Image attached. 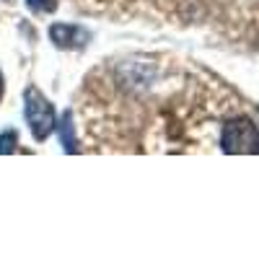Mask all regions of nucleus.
I'll return each mask as SVG.
<instances>
[{"instance_id":"obj_8","label":"nucleus","mask_w":259,"mask_h":259,"mask_svg":"<svg viewBox=\"0 0 259 259\" xmlns=\"http://www.w3.org/2000/svg\"><path fill=\"white\" fill-rule=\"evenodd\" d=\"M0 99H3V75H0Z\"/></svg>"},{"instance_id":"obj_2","label":"nucleus","mask_w":259,"mask_h":259,"mask_svg":"<svg viewBox=\"0 0 259 259\" xmlns=\"http://www.w3.org/2000/svg\"><path fill=\"white\" fill-rule=\"evenodd\" d=\"M218 143L223 153H259V130L251 117L231 114L221 124Z\"/></svg>"},{"instance_id":"obj_9","label":"nucleus","mask_w":259,"mask_h":259,"mask_svg":"<svg viewBox=\"0 0 259 259\" xmlns=\"http://www.w3.org/2000/svg\"><path fill=\"white\" fill-rule=\"evenodd\" d=\"M8 3H11V0H8Z\"/></svg>"},{"instance_id":"obj_3","label":"nucleus","mask_w":259,"mask_h":259,"mask_svg":"<svg viewBox=\"0 0 259 259\" xmlns=\"http://www.w3.org/2000/svg\"><path fill=\"white\" fill-rule=\"evenodd\" d=\"M24 112H26V122L31 127L34 140H47L50 133L55 130V109H52V104L45 99V94H39L34 85L26 89Z\"/></svg>"},{"instance_id":"obj_1","label":"nucleus","mask_w":259,"mask_h":259,"mask_svg":"<svg viewBox=\"0 0 259 259\" xmlns=\"http://www.w3.org/2000/svg\"><path fill=\"white\" fill-rule=\"evenodd\" d=\"M80 8L109 16H168L187 0H75Z\"/></svg>"},{"instance_id":"obj_6","label":"nucleus","mask_w":259,"mask_h":259,"mask_svg":"<svg viewBox=\"0 0 259 259\" xmlns=\"http://www.w3.org/2000/svg\"><path fill=\"white\" fill-rule=\"evenodd\" d=\"M26 3H29L36 13H52V11L57 8L55 0H26Z\"/></svg>"},{"instance_id":"obj_5","label":"nucleus","mask_w":259,"mask_h":259,"mask_svg":"<svg viewBox=\"0 0 259 259\" xmlns=\"http://www.w3.org/2000/svg\"><path fill=\"white\" fill-rule=\"evenodd\" d=\"M60 143L68 153H78V140H75V133H73V117L70 112L62 114V122H60Z\"/></svg>"},{"instance_id":"obj_7","label":"nucleus","mask_w":259,"mask_h":259,"mask_svg":"<svg viewBox=\"0 0 259 259\" xmlns=\"http://www.w3.org/2000/svg\"><path fill=\"white\" fill-rule=\"evenodd\" d=\"M16 133H6V135H0V153H13L16 150Z\"/></svg>"},{"instance_id":"obj_4","label":"nucleus","mask_w":259,"mask_h":259,"mask_svg":"<svg viewBox=\"0 0 259 259\" xmlns=\"http://www.w3.org/2000/svg\"><path fill=\"white\" fill-rule=\"evenodd\" d=\"M50 39L60 50H80V47L89 45L91 34L83 26H75V24H52L50 26Z\"/></svg>"}]
</instances>
